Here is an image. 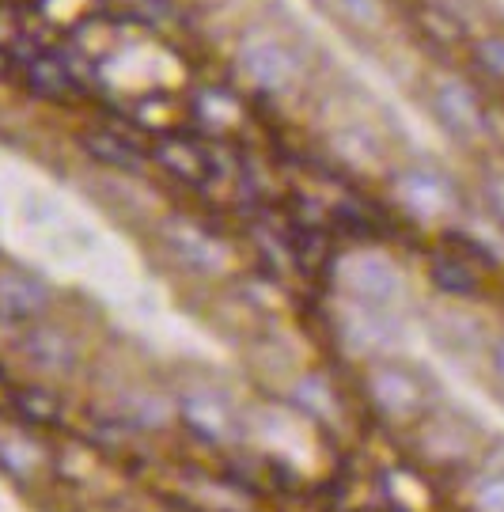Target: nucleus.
<instances>
[{
    "mask_svg": "<svg viewBox=\"0 0 504 512\" xmlns=\"http://www.w3.org/2000/svg\"><path fill=\"white\" fill-rule=\"evenodd\" d=\"M338 285L349 296V304H364V308H391L402 296V274L387 255L379 251H353L342 258L338 266Z\"/></svg>",
    "mask_w": 504,
    "mask_h": 512,
    "instance_id": "obj_1",
    "label": "nucleus"
},
{
    "mask_svg": "<svg viewBox=\"0 0 504 512\" xmlns=\"http://www.w3.org/2000/svg\"><path fill=\"white\" fill-rule=\"evenodd\" d=\"M364 391H368V403L376 406L387 421H417L425 410H429V387L417 376L414 368L402 365H376L364 380Z\"/></svg>",
    "mask_w": 504,
    "mask_h": 512,
    "instance_id": "obj_2",
    "label": "nucleus"
},
{
    "mask_svg": "<svg viewBox=\"0 0 504 512\" xmlns=\"http://www.w3.org/2000/svg\"><path fill=\"white\" fill-rule=\"evenodd\" d=\"M163 243H167V251L179 258L186 270H194V274H224L228 270V247L220 243L216 236H209L201 224L194 220H167L163 224Z\"/></svg>",
    "mask_w": 504,
    "mask_h": 512,
    "instance_id": "obj_3",
    "label": "nucleus"
},
{
    "mask_svg": "<svg viewBox=\"0 0 504 512\" xmlns=\"http://www.w3.org/2000/svg\"><path fill=\"white\" fill-rule=\"evenodd\" d=\"M239 69L251 80L254 88L270 95L288 92L296 80H300V61L292 57V50H285L281 42L273 38H258V42H247L239 50Z\"/></svg>",
    "mask_w": 504,
    "mask_h": 512,
    "instance_id": "obj_4",
    "label": "nucleus"
},
{
    "mask_svg": "<svg viewBox=\"0 0 504 512\" xmlns=\"http://www.w3.org/2000/svg\"><path fill=\"white\" fill-rule=\"evenodd\" d=\"M432 110H436L440 126L448 129V133H455V137H463V141L482 137L489 126L482 99L470 92L463 80H440L432 88Z\"/></svg>",
    "mask_w": 504,
    "mask_h": 512,
    "instance_id": "obj_5",
    "label": "nucleus"
},
{
    "mask_svg": "<svg viewBox=\"0 0 504 512\" xmlns=\"http://www.w3.org/2000/svg\"><path fill=\"white\" fill-rule=\"evenodd\" d=\"M395 194L398 202L421 220H436L455 209V186L440 171H429V167L402 171L395 179Z\"/></svg>",
    "mask_w": 504,
    "mask_h": 512,
    "instance_id": "obj_6",
    "label": "nucleus"
},
{
    "mask_svg": "<svg viewBox=\"0 0 504 512\" xmlns=\"http://www.w3.org/2000/svg\"><path fill=\"white\" fill-rule=\"evenodd\" d=\"M182 421L205 440H232L239 433V421H235V410L216 391H190L179 403Z\"/></svg>",
    "mask_w": 504,
    "mask_h": 512,
    "instance_id": "obj_7",
    "label": "nucleus"
},
{
    "mask_svg": "<svg viewBox=\"0 0 504 512\" xmlns=\"http://www.w3.org/2000/svg\"><path fill=\"white\" fill-rule=\"evenodd\" d=\"M50 304L46 285L19 270H0V319L4 323H31Z\"/></svg>",
    "mask_w": 504,
    "mask_h": 512,
    "instance_id": "obj_8",
    "label": "nucleus"
},
{
    "mask_svg": "<svg viewBox=\"0 0 504 512\" xmlns=\"http://www.w3.org/2000/svg\"><path fill=\"white\" fill-rule=\"evenodd\" d=\"M432 281L451 296H474L478 293V270L463 255H436L432 258Z\"/></svg>",
    "mask_w": 504,
    "mask_h": 512,
    "instance_id": "obj_9",
    "label": "nucleus"
},
{
    "mask_svg": "<svg viewBox=\"0 0 504 512\" xmlns=\"http://www.w3.org/2000/svg\"><path fill=\"white\" fill-rule=\"evenodd\" d=\"M292 403L304 406L307 414L319 421H330L338 414V395H334V387L326 384L319 372H307V376H300L292 384Z\"/></svg>",
    "mask_w": 504,
    "mask_h": 512,
    "instance_id": "obj_10",
    "label": "nucleus"
},
{
    "mask_svg": "<svg viewBox=\"0 0 504 512\" xmlns=\"http://www.w3.org/2000/svg\"><path fill=\"white\" fill-rule=\"evenodd\" d=\"M470 509L504 512V463H489L486 471L470 482Z\"/></svg>",
    "mask_w": 504,
    "mask_h": 512,
    "instance_id": "obj_11",
    "label": "nucleus"
},
{
    "mask_svg": "<svg viewBox=\"0 0 504 512\" xmlns=\"http://www.w3.org/2000/svg\"><path fill=\"white\" fill-rule=\"evenodd\" d=\"M27 357L42 368H65L69 365V342L57 330H35L27 342Z\"/></svg>",
    "mask_w": 504,
    "mask_h": 512,
    "instance_id": "obj_12",
    "label": "nucleus"
},
{
    "mask_svg": "<svg viewBox=\"0 0 504 512\" xmlns=\"http://www.w3.org/2000/svg\"><path fill=\"white\" fill-rule=\"evenodd\" d=\"M88 145L99 160H110V164H118V167H137V152H133L126 141L110 137V133H103V137L95 133V137H88Z\"/></svg>",
    "mask_w": 504,
    "mask_h": 512,
    "instance_id": "obj_13",
    "label": "nucleus"
},
{
    "mask_svg": "<svg viewBox=\"0 0 504 512\" xmlns=\"http://www.w3.org/2000/svg\"><path fill=\"white\" fill-rule=\"evenodd\" d=\"M338 8H342V16L353 23V27H364V31H372L383 23V4L379 0H334Z\"/></svg>",
    "mask_w": 504,
    "mask_h": 512,
    "instance_id": "obj_14",
    "label": "nucleus"
},
{
    "mask_svg": "<svg viewBox=\"0 0 504 512\" xmlns=\"http://www.w3.org/2000/svg\"><path fill=\"white\" fill-rule=\"evenodd\" d=\"M474 57H478V65H482L489 76L504 80V35L482 38V42L474 46Z\"/></svg>",
    "mask_w": 504,
    "mask_h": 512,
    "instance_id": "obj_15",
    "label": "nucleus"
},
{
    "mask_svg": "<svg viewBox=\"0 0 504 512\" xmlns=\"http://www.w3.org/2000/svg\"><path fill=\"white\" fill-rule=\"evenodd\" d=\"M486 198H489L493 217L504 224V175H489V179H486Z\"/></svg>",
    "mask_w": 504,
    "mask_h": 512,
    "instance_id": "obj_16",
    "label": "nucleus"
},
{
    "mask_svg": "<svg viewBox=\"0 0 504 512\" xmlns=\"http://www.w3.org/2000/svg\"><path fill=\"white\" fill-rule=\"evenodd\" d=\"M489 368H493V376L504 384V334H497L493 346H489Z\"/></svg>",
    "mask_w": 504,
    "mask_h": 512,
    "instance_id": "obj_17",
    "label": "nucleus"
}]
</instances>
